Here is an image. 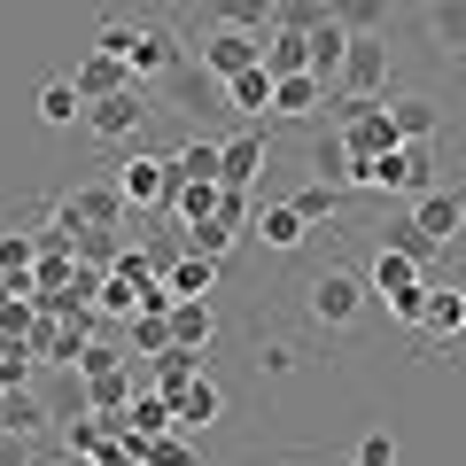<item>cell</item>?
<instances>
[{
	"label": "cell",
	"mask_w": 466,
	"mask_h": 466,
	"mask_svg": "<svg viewBox=\"0 0 466 466\" xmlns=\"http://www.w3.org/2000/svg\"><path fill=\"white\" fill-rule=\"evenodd\" d=\"M171 156H156V148H133L125 164H116V195H125V210H164L171 202Z\"/></svg>",
	"instance_id": "5"
},
{
	"label": "cell",
	"mask_w": 466,
	"mask_h": 466,
	"mask_svg": "<svg viewBox=\"0 0 466 466\" xmlns=\"http://www.w3.org/2000/svg\"><path fill=\"white\" fill-rule=\"evenodd\" d=\"M334 101L327 78H311V70H296V78H272V116H319Z\"/></svg>",
	"instance_id": "12"
},
{
	"label": "cell",
	"mask_w": 466,
	"mask_h": 466,
	"mask_svg": "<svg viewBox=\"0 0 466 466\" xmlns=\"http://www.w3.org/2000/svg\"><path fill=\"white\" fill-rule=\"evenodd\" d=\"M334 133H342V148L366 164V156H389L404 148L397 125H389V101H334Z\"/></svg>",
	"instance_id": "2"
},
{
	"label": "cell",
	"mask_w": 466,
	"mask_h": 466,
	"mask_svg": "<svg viewBox=\"0 0 466 466\" xmlns=\"http://www.w3.org/2000/svg\"><path fill=\"white\" fill-rule=\"evenodd\" d=\"M171 342H179V334H171V311H140V319H133V350H148V358H164Z\"/></svg>",
	"instance_id": "32"
},
{
	"label": "cell",
	"mask_w": 466,
	"mask_h": 466,
	"mask_svg": "<svg viewBox=\"0 0 466 466\" xmlns=\"http://www.w3.org/2000/svg\"><path fill=\"white\" fill-rule=\"evenodd\" d=\"M202 70H210L218 86L226 78H241V70H257L265 63V32H241V24H202Z\"/></svg>",
	"instance_id": "3"
},
{
	"label": "cell",
	"mask_w": 466,
	"mask_h": 466,
	"mask_svg": "<svg viewBox=\"0 0 466 466\" xmlns=\"http://www.w3.org/2000/svg\"><path fill=\"white\" fill-rule=\"evenodd\" d=\"M257 171H265V133H233V140H226V164H218V187L249 195Z\"/></svg>",
	"instance_id": "13"
},
{
	"label": "cell",
	"mask_w": 466,
	"mask_h": 466,
	"mask_svg": "<svg viewBox=\"0 0 466 466\" xmlns=\"http://www.w3.org/2000/svg\"><path fill=\"white\" fill-rule=\"evenodd\" d=\"M218 164H226V140H187L179 156H171V179L195 187V179H218Z\"/></svg>",
	"instance_id": "23"
},
{
	"label": "cell",
	"mask_w": 466,
	"mask_h": 466,
	"mask_svg": "<svg viewBox=\"0 0 466 466\" xmlns=\"http://www.w3.org/2000/svg\"><path fill=\"white\" fill-rule=\"evenodd\" d=\"M187 63V47L171 39L164 16H140V47H133V86H164L171 70Z\"/></svg>",
	"instance_id": "9"
},
{
	"label": "cell",
	"mask_w": 466,
	"mask_h": 466,
	"mask_svg": "<svg viewBox=\"0 0 466 466\" xmlns=\"http://www.w3.org/2000/svg\"><path fill=\"white\" fill-rule=\"evenodd\" d=\"M70 86H78V94H86V109H94V101H109V94H125V86H133V70L116 63V55H101V47H86V55H78V70H70Z\"/></svg>",
	"instance_id": "10"
},
{
	"label": "cell",
	"mask_w": 466,
	"mask_h": 466,
	"mask_svg": "<svg viewBox=\"0 0 466 466\" xmlns=\"http://www.w3.org/2000/svg\"><path fill=\"white\" fill-rule=\"evenodd\" d=\"M133 459L140 466H195V443H187L179 428L171 435H133Z\"/></svg>",
	"instance_id": "26"
},
{
	"label": "cell",
	"mask_w": 466,
	"mask_h": 466,
	"mask_svg": "<svg viewBox=\"0 0 466 466\" xmlns=\"http://www.w3.org/2000/svg\"><path fill=\"white\" fill-rule=\"evenodd\" d=\"M0 381L24 389V381H32V358H24V350H8V358H0Z\"/></svg>",
	"instance_id": "38"
},
{
	"label": "cell",
	"mask_w": 466,
	"mask_h": 466,
	"mask_svg": "<svg viewBox=\"0 0 466 466\" xmlns=\"http://www.w3.org/2000/svg\"><path fill=\"white\" fill-rule=\"evenodd\" d=\"M420 16H428V47L443 63H466V0H428Z\"/></svg>",
	"instance_id": "11"
},
{
	"label": "cell",
	"mask_w": 466,
	"mask_h": 466,
	"mask_svg": "<svg viewBox=\"0 0 466 466\" xmlns=\"http://www.w3.org/2000/svg\"><path fill=\"white\" fill-rule=\"evenodd\" d=\"M171 334H179L187 350H210V342H218V303H210V296L171 303Z\"/></svg>",
	"instance_id": "16"
},
{
	"label": "cell",
	"mask_w": 466,
	"mask_h": 466,
	"mask_svg": "<svg viewBox=\"0 0 466 466\" xmlns=\"http://www.w3.org/2000/svg\"><path fill=\"white\" fill-rule=\"evenodd\" d=\"M0 466H32L24 459V435H0Z\"/></svg>",
	"instance_id": "39"
},
{
	"label": "cell",
	"mask_w": 466,
	"mask_h": 466,
	"mask_svg": "<svg viewBox=\"0 0 466 466\" xmlns=\"http://www.w3.org/2000/svg\"><path fill=\"white\" fill-rule=\"evenodd\" d=\"M164 288H171V296H210V288H218V257H195V249H179V257H171V265H164Z\"/></svg>",
	"instance_id": "17"
},
{
	"label": "cell",
	"mask_w": 466,
	"mask_h": 466,
	"mask_svg": "<svg viewBox=\"0 0 466 466\" xmlns=\"http://www.w3.org/2000/svg\"><path fill=\"white\" fill-rule=\"evenodd\" d=\"M428 342H451V334H466V288H428Z\"/></svg>",
	"instance_id": "21"
},
{
	"label": "cell",
	"mask_w": 466,
	"mask_h": 466,
	"mask_svg": "<svg viewBox=\"0 0 466 466\" xmlns=\"http://www.w3.org/2000/svg\"><path fill=\"white\" fill-rule=\"evenodd\" d=\"M133 373H94V381H86V404H94V412H125V404H133Z\"/></svg>",
	"instance_id": "30"
},
{
	"label": "cell",
	"mask_w": 466,
	"mask_h": 466,
	"mask_svg": "<svg viewBox=\"0 0 466 466\" xmlns=\"http://www.w3.org/2000/svg\"><path fill=\"white\" fill-rule=\"evenodd\" d=\"M366 296H373V288L358 280V272H319V280H311V319L342 334V327H358V319H366Z\"/></svg>",
	"instance_id": "6"
},
{
	"label": "cell",
	"mask_w": 466,
	"mask_h": 466,
	"mask_svg": "<svg viewBox=\"0 0 466 466\" xmlns=\"http://www.w3.org/2000/svg\"><path fill=\"white\" fill-rule=\"evenodd\" d=\"M94 311H101V319H140V280L109 272V280H101V296H94Z\"/></svg>",
	"instance_id": "29"
},
{
	"label": "cell",
	"mask_w": 466,
	"mask_h": 466,
	"mask_svg": "<svg viewBox=\"0 0 466 466\" xmlns=\"http://www.w3.org/2000/svg\"><path fill=\"white\" fill-rule=\"evenodd\" d=\"M39 116H47L55 133H70V125L86 116V94H78L70 78H47V86H39Z\"/></svg>",
	"instance_id": "24"
},
{
	"label": "cell",
	"mask_w": 466,
	"mask_h": 466,
	"mask_svg": "<svg viewBox=\"0 0 466 466\" xmlns=\"http://www.w3.org/2000/svg\"><path fill=\"white\" fill-rule=\"evenodd\" d=\"M218 420H226V389H218L210 373H202V381L179 397V435H195V428H218Z\"/></svg>",
	"instance_id": "18"
},
{
	"label": "cell",
	"mask_w": 466,
	"mask_h": 466,
	"mask_svg": "<svg viewBox=\"0 0 466 466\" xmlns=\"http://www.w3.org/2000/svg\"><path fill=\"white\" fill-rule=\"evenodd\" d=\"M327 16L350 39H373V32H389V0H327Z\"/></svg>",
	"instance_id": "22"
},
{
	"label": "cell",
	"mask_w": 466,
	"mask_h": 466,
	"mask_svg": "<svg viewBox=\"0 0 466 466\" xmlns=\"http://www.w3.org/2000/svg\"><path fill=\"white\" fill-rule=\"evenodd\" d=\"M366 288H373V296H404V288H420V257H404V249H373Z\"/></svg>",
	"instance_id": "20"
},
{
	"label": "cell",
	"mask_w": 466,
	"mask_h": 466,
	"mask_svg": "<svg viewBox=\"0 0 466 466\" xmlns=\"http://www.w3.org/2000/svg\"><path fill=\"white\" fill-rule=\"evenodd\" d=\"M420 8H428V0H420Z\"/></svg>",
	"instance_id": "40"
},
{
	"label": "cell",
	"mask_w": 466,
	"mask_h": 466,
	"mask_svg": "<svg viewBox=\"0 0 466 466\" xmlns=\"http://www.w3.org/2000/svg\"><path fill=\"white\" fill-rule=\"evenodd\" d=\"M288 202H296V210L311 218V226H334V210H342V195H334V179H311V187H296Z\"/></svg>",
	"instance_id": "31"
},
{
	"label": "cell",
	"mask_w": 466,
	"mask_h": 466,
	"mask_svg": "<svg viewBox=\"0 0 466 466\" xmlns=\"http://www.w3.org/2000/svg\"><path fill=\"white\" fill-rule=\"evenodd\" d=\"M350 171H358V156L342 148V133H327V140H319V179H334V187H350Z\"/></svg>",
	"instance_id": "33"
},
{
	"label": "cell",
	"mask_w": 466,
	"mask_h": 466,
	"mask_svg": "<svg viewBox=\"0 0 466 466\" xmlns=\"http://www.w3.org/2000/svg\"><path fill=\"white\" fill-rule=\"evenodd\" d=\"M350 466H358V459H350Z\"/></svg>",
	"instance_id": "41"
},
{
	"label": "cell",
	"mask_w": 466,
	"mask_h": 466,
	"mask_svg": "<svg viewBox=\"0 0 466 466\" xmlns=\"http://www.w3.org/2000/svg\"><path fill=\"white\" fill-rule=\"evenodd\" d=\"M78 373L94 381V373H125V350H109V342H86L78 350Z\"/></svg>",
	"instance_id": "37"
},
{
	"label": "cell",
	"mask_w": 466,
	"mask_h": 466,
	"mask_svg": "<svg viewBox=\"0 0 466 466\" xmlns=\"http://www.w3.org/2000/svg\"><path fill=\"white\" fill-rule=\"evenodd\" d=\"M389 319H397V327H428V280L404 288V296H389Z\"/></svg>",
	"instance_id": "35"
},
{
	"label": "cell",
	"mask_w": 466,
	"mask_h": 466,
	"mask_svg": "<svg viewBox=\"0 0 466 466\" xmlns=\"http://www.w3.org/2000/svg\"><path fill=\"white\" fill-rule=\"evenodd\" d=\"M148 116H156V86H125V94H109V101L86 109V133L109 140V148H125V140L148 133Z\"/></svg>",
	"instance_id": "1"
},
{
	"label": "cell",
	"mask_w": 466,
	"mask_h": 466,
	"mask_svg": "<svg viewBox=\"0 0 466 466\" xmlns=\"http://www.w3.org/2000/svg\"><path fill=\"white\" fill-rule=\"evenodd\" d=\"M389 125H397V140H435V133H443V101L397 94V101H389Z\"/></svg>",
	"instance_id": "14"
},
{
	"label": "cell",
	"mask_w": 466,
	"mask_h": 466,
	"mask_svg": "<svg viewBox=\"0 0 466 466\" xmlns=\"http://www.w3.org/2000/svg\"><path fill=\"white\" fill-rule=\"evenodd\" d=\"M94 47H101V55H116V63L133 70V47H140V16H101V24H94Z\"/></svg>",
	"instance_id": "28"
},
{
	"label": "cell",
	"mask_w": 466,
	"mask_h": 466,
	"mask_svg": "<svg viewBox=\"0 0 466 466\" xmlns=\"http://www.w3.org/2000/svg\"><path fill=\"white\" fill-rule=\"evenodd\" d=\"M280 0H210V24H241V32H272Z\"/></svg>",
	"instance_id": "27"
},
{
	"label": "cell",
	"mask_w": 466,
	"mask_h": 466,
	"mask_svg": "<svg viewBox=\"0 0 466 466\" xmlns=\"http://www.w3.org/2000/svg\"><path fill=\"white\" fill-rule=\"evenodd\" d=\"M412 226L428 233L435 249H459L466 241V187H428V195H412Z\"/></svg>",
	"instance_id": "7"
},
{
	"label": "cell",
	"mask_w": 466,
	"mask_h": 466,
	"mask_svg": "<svg viewBox=\"0 0 466 466\" xmlns=\"http://www.w3.org/2000/svg\"><path fill=\"white\" fill-rule=\"evenodd\" d=\"M381 94H389V32L350 39L342 78H334V101H381Z\"/></svg>",
	"instance_id": "4"
},
{
	"label": "cell",
	"mask_w": 466,
	"mask_h": 466,
	"mask_svg": "<svg viewBox=\"0 0 466 466\" xmlns=\"http://www.w3.org/2000/svg\"><path fill=\"white\" fill-rule=\"evenodd\" d=\"M358 466H397V435H389V428H366V435H358Z\"/></svg>",
	"instance_id": "36"
},
{
	"label": "cell",
	"mask_w": 466,
	"mask_h": 466,
	"mask_svg": "<svg viewBox=\"0 0 466 466\" xmlns=\"http://www.w3.org/2000/svg\"><path fill=\"white\" fill-rule=\"evenodd\" d=\"M381 249H404V257H420V265H428V257H435V241H428V233L412 226V218H397V226L381 233Z\"/></svg>",
	"instance_id": "34"
},
{
	"label": "cell",
	"mask_w": 466,
	"mask_h": 466,
	"mask_svg": "<svg viewBox=\"0 0 466 466\" xmlns=\"http://www.w3.org/2000/svg\"><path fill=\"white\" fill-rule=\"evenodd\" d=\"M226 109L233 116H272V70H241V78H226Z\"/></svg>",
	"instance_id": "19"
},
{
	"label": "cell",
	"mask_w": 466,
	"mask_h": 466,
	"mask_svg": "<svg viewBox=\"0 0 466 466\" xmlns=\"http://www.w3.org/2000/svg\"><path fill=\"white\" fill-rule=\"evenodd\" d=\"M233 233H241V218H202V226H179V241H187L195 257H218V265H226Z\"/></svg>",
	"instance_id": "25"
},
{
	"label": "cell",
	"mask_w": 466,
	"mask_h": 466,
	"mask_svg": "<svg viewBox=\"0 0 466 466\" xmlns=\"http://www.w3.org/2000/svg\"><path fill=\"white\" fill-rule=\"evenodd\" d=\"M265 70H272V78H296V70H311V32H296V24H272V32H265Z\"/></svg>",
	"instance_id": "15"
},
{
	"label": "cell",
	"mask_w": 466,
	"mask_h": 466,
	"mask_svg": "<svg viewBox=\"0 0 466 466\" xmlns=\"http://www.w3.org/2000/svg\"><path fill=\"white\" fill-rule=\"evenodd\" d=\"M249 233L265 241L272 257H296L303 241H311V218H303L296 202H280V195H257V218H249Z\"/></svg>",
	"instance_id": "8"
}]
</instances>
